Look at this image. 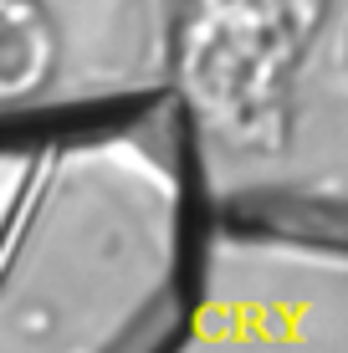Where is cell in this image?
I'll return each instance as SVG.
<instances>
[{"instance_id": "1", "label": "cell", "mask_w": 348, "mask_h": 353, "mask_svg": "<svg viewBox=\"0 0 348 353\" xmlns=\"http://www.w3.org/2000/svg\"><path fill=\"white\" fill-rule=\"evenodd\" d=\"M236 230L256 241H292V246H313V251H338L348 256V205L338 200H303V194H287V200H261V205H236L231 210Z\"/></svg>"}]
</instances>
